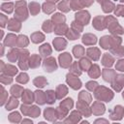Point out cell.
<instances>
[{"label":"cell","mask_w":124,"mask_h":124,"mask_svg":"<svg viewBox=\"0 0 124 124\" xmlns=\"http://www.w3.org/2000/svg\"><path fill=\"white\" fill-rule=\"evenodd\" d=\"M116 68H117L118 70H120V71H124V60H120V61L117 63Z\"/></svg>","instance_id":"ac0fdd59"},{"label":"cell","mask_w":124,"mask_h":124,"mask_svg":"<svg viewBox=\"0 0 124 124\" xmlns=\"http://www.w3.org/2000/svg\"><path fill=\"white\" fill-rule=\"evenodd\" d=\"M87 54L89 57H91L94 60H97L100 56V52L97 48H88L87 49Z\"/></svg>","instance_id":"8992f818"},{"label":"cell","mask_w":124,"mask_h":124,"mask_svg":"<svg viewBox=\"0 0 124 124\" xmlns=\"http://www.w3.org/2000/svg\"><path fill=\"white\" fill-rule=\"evenodd\" d=\"M36 93V95L38 96V98H37V102L39 103V104H44L45 103V99H43L42 97L44 96L43 95V92H41V91H37V92H35Z\"/></svg>","instance_id":"9a60e30c"},{"label":"cell","mask_w":124,"mask_h":124,"mask_svg":"<svg viewBox=\"0 0 124 124\" xmlns=\"http://www.w3.org/2000/svg\"><path fill=\"white\" fill-rule=\"evenodd\" d=\"M82 41H83V43H84V44L92 45V44H95V43H96V37H95L94 35L87 34V35H84V36H83Z\"/></svg>","instance_id":"5b68a950"},{"label":"cell","mask_w":124,"mask_h":124,"mask_svg":"<svg viewBox=\"0 0 124 124\" xmlns=\"http://www.w3.org/2000/svg\"><path fill=\"white\" fill-rule=\"evenodd\" d=\"M74 53L76 57H80L83 54V48L81 47V46H76L74 48Z\"/></svg>","instance_id":"8fae6325"},{"label":"cell","mask_w":124,"mask_h":124,"mask_svg":"<svg viewBox=\"0 0 124 124\" xmlns=\"http://www.w3.org/2000/svg\"><path fill=\"white\" fill-rule=\"evenodd\" d=\"M46 79L43 78V77H40V78H37L35 80H34V83L36 86H39V87H44L45 84H46Z\"/></svg>","instance_id":"9c48e42d"},{"label":"cell","mask_w":124,"mask_h":124,"mask_svg":"<svg viewBox=\"0 0 124 124\" xmlns=\"http://www.w3.org/2000/svg\"><path fill=\"white\" fill-rule=\"evenodd\" d=\"M99 75H100L99 67L97 65H93L92 68H91V70L89 71V76L92 77V78H97Z\"/></svg>","instance_id":"ba28073f"},{"label":"cell","mask_w":124,"mask_h":124,"mask_svg":"<svg viewBox=\"0 0 124 124\" xmlns=\"http://www.w3.org/2000/svg\"><path fill=\"white\" fill-rule=\"evenodd\" d=\"M51 1H53V2H55V1H57V0H51Z\"/></svg>","instance_id":"44dd1931"},{"label":"cell","mask_w":124,"mask_h":124,"mask_svg":"<svg viewBox=\"0 0 124 124\" xmlns=\"http://www.w3.org/2000/svg\"><path fill=\"white\" fill-rule=\"evenodd\" d=\"M43 40H44V35H42L41 33H35L32 36V41L34 43H39V42H42Z\"/></svg>","instance_id":"7c38bea8"},{"label":"cell","mask_w":124,"mask_h":124,"mask_svg":"<svg viewBox=\"0 0 124 124\" xmlns=\"http://www.w3.org/2000/svg\"><path fill=\"white\" fill-rule=\"evenodd\" d=\"M49 23H50V21L49 20H47V21H46L45 22V24H44V26H43V28L45 29V30H46V32H50V28H49Z\"/></svg>","instance_id":"d6986e66"},{"label":"cell","mask_w":124,"mask_h":124,"mask_svg":"<svg viewBox=\"0 0 124 124\" xmlns=\"http://www.w3.org/2000/svg\"><path fill=\"white\" fill-rule=\"evenodd\" d=\"M58 8H59L61 11H64V12H68V11H69L68 6H67V4H66L65 2L60 3V4H59V6H58Z\"/></svg>","instance_id":"e0dca14e"},{"label":"cell","mask_w":124,"mask_h":124,"mask_svg":"<svg viewBox=\"0 0 124 124\" xmlns=\"http://www.w3.org/2000/svg\"><path fill=\"white\" fill-rule=\"evenodd\" d=\"M67 77H68V78H67L68 83H69L74 89H78V88L80 87L81 83H80L79 79H78V78H73V77H71L70 75H68Z\"/></svg>","instance_id":"7a4b0ae2"},{"label":"cell","mask_w":124,"mask_h":124,"mask_svg":"<svg viewBox=\"0 0 124 124\" xmlns=\"http://www.w3.org/2000/svg\"><path fill=\"white\" fill-rule=\"evenodd\" d=\"M17 80L20 81V82H26V81L28 80V77H27L26 74H21V75H19V77L17 78Z\"/></svg>","instance_id":"2e32d148"},{"label":"cell","mask_w":124,"mask_h":124,"mask_svg":"<svg viewBox=\"0 0 124 124\" xmlns=\"http://www.w3.org/2000/svg\"><path fill=\"white\" fill-rule=\"evenodd\" d=\"M44 68L46 69V71L47 72H52L56 70V63H55V59L54 58H48L45 61L44 63Z\"/></svg>","instance_id":"6da1fadb"},{"label":"cell","mask_w":124,"mask_h":124,"mask_svg":"<svg viewBox=\"0 0 124 124\" xmlns=\"http://www.w3.org/2000/svg\"><path fill=\"white\" fill-rule=\"evenodd\" d=\"M80 64L83 66V68L86 66V68H87V66H89L90 65V63H89V61L87 60V59H85V58H83V59H81V61H80Z\"/></svg>","instance_id":"ffe728a7"},{"label":"cell","mask_w":124,"mask_h":124,"mask_svg":"<svg viewBox=\"0 0 124 124\" xmlns=\"http://www.w3.org/2000/svg\"><path fill=\"white\" fill-rule=\"evenodd\" d=\"M59 60H60V65L62 67H68L71 63V56L69 53H64L62 55L59 56Z\"/></svg>","instance_id":"3957f363"},{"label":"cell","mask_w":124,"mask_h":124,"mask_svg":"<svg viewBox=\"0 0 124 124\" xmlns=\"http://www.w3.org/2000/svg\"><path fill=\"white\" fill-rule=\"evenodd\" d=\"M123 97H124V93H123Z\"/></svg>","instance_id":"7402d4cb"},{"label":"cell","mask_w":124,"mask_h":124,"mask_svg":"<svg viewBox=\"0 0 124 124\" xmlns=\"http://www.w3.org/2000/svg\"><path fill=\"white\" fill-rule=\"evenodd\" d=\"M87 14H88L87 12H81V13H79V14H77V15H76V17H77L78 20L81 21L82 24H87L89 18H85V16H86Z\"/></svg>","instance_id":"52a82bcc"},{"label":"cell","mask_w":124,"mask_h":124,"mask_svg":"<svg viewBox=\"0 0 124 124\" xmlns=\"http://www.w3.org/2000/svg\"><path fill=\"white\" fill-rule=\"evenodd\" d=\"M53 9H55V7H53L51 4H49V3H46V4H44V11H45V13H50L51 11H53Z\"/></svg>","instance_id":"5bb4252c"},{"label":"cell","mask_w":124,"mask_h":124,"mask_svg":"<svg viewBox=\"0 0 124 124\" xmlns=\"http://www.w3.org/2000/svg\"><path fill=\"white\" fill-rule=\"evenodd\" d=\"M112 61H113L112 58L110 56H108V54L106 53V55H105V57L103 59V64L105 66H111L112 65Z\"/></svg>","instance_id":"4fadbf2b"},{"label":"cell","mask_w":124,"mask_h":124,"mask_svg":"<svg viewBox=\"0 0 124 124\" xmlns=\"http://www.w3.org/2000/svg\"><path fill=\"white\" fill-rule=\"evenodd\" d=\"M46 102L47 103H49V104H51V103H53L54 102V93H53V91H51V90H49V91H47V92H46Z\"/></svg>","instance_id":"30bf717a"},{"label":"cell","mask_w":124,"mask_h":124,"mask_svg":"<svg viewBox=\"0 0 124 124\" xmlns=\"http://www.w3.org/2000/svg\"><path fill=\"white\" fill-rule=\"evenodd\" d=\"M53 44H54V46L57 50H61L63 48H65L66 46V41L62 40V38H57L53 41Z\"/></svg>","instance_id":"277c9868"}]
</instances>
